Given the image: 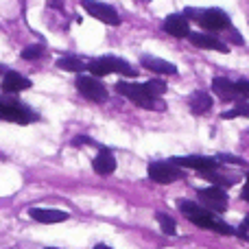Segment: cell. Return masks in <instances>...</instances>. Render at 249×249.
I'll list each match as a JSON object with an SVG mask.
<instances>
[{
    "mask_svg": "<svg viewBox=\"0 0 249 249\" xmlns=\"http://www.w3.org/2000/svg\"><path fill=\"white\" fill-rule=\"evenodd\" d=\"M116 92H121L124 99H129L131 103L140 105L144 109H166V105L160 99H155L149 90L144 88V83H129V81H118Z\"/></svg>",
    "mask_w": 249,
    "mask_h": 249,
    "instance_id": "cell-2",
    "label": "cell"
},
{
    "mask_svg": "<svg viewBox=\"0 0 249 249\" xmlns=\"http://www.w3.org/2000/svg\"><path fill=\"white\" fill-rule=\"evenodd\" d=\"M0 116L9 118V121H18V123H29L31 118H35L26 107H18L13 103H2V101H0Z\"/></svg>",
    "mask_w": 249,
    "mask_h": 249,
    "instance_id": "cell-15",
    "label": "cell"
},
{
    "mask_svg": "<svg viewBox=\"0 0 249 249\" xmlns=\"http://www.w3.org/2000/svg\"><path fill=\"white\" fill-rule=\"evenodd\" d=\"M234 88H236V94H238L241 101H245L249 96V81L247 79H238V81L234 83Z\"/></svg>",
    "mask_w": 249,
    "mask_h": 249,
    "instance_id": "cell-25",
    "label": "cell"
},
{
    "mask_svg": "<svg viewBox=\"0 0 249 249\" xmlns=\"http://www.w3.org/2000/svg\"><path fill=\"white\" fill-rule=\"evenodd\" d=\"M177 208H179V212L190 221V223L199 225V228H203V230H212V232L223 234V236H232V234L236 232L232 225L223 223L221 219H216V214L208 212L206 208H201L199 203H195V201L179 199V201H177Z\"/></svg>",
    "mask_w": 249,
    "mask_h": 249,
    "instance_id": "cell-1",
    "label": "cell"
},
{
    "mask_svg": "<svg viewBox=\"0 0 249 249\" xmlns=\"http://www.w3.org/2000/svg\"><path fill=\"white\" fill-rule=\"evenodd\" d=\"M29 216L37 223H44V225H53V223H64L68 221V212L64 210H53V208H31L29 210Z\"/></svg>",
    "mask_w": 249,
    "mask_h": 249,
    "instance_id": "cell-9",
    "label": "cell"
},
{
    "mask_svg": "<svg viewBox=\"0 0 249 249\" xmlns=\"http://www.w3.org/2000/svg\"><path fill=\"white\" fill-rule=\"evenodd\" d=\"M81 7L86 9L92 18L105 22V24H112V26L121 24V16H118V11L112 7V4L99 2V0H81Z\"/></svg>",
    "mask_w": 249,
    "mask_h": 249,
    "instance_id": "cell-5",
    "label": "cell"
},
{
    "mask_svg": "<svg viewBox=\"0 0 249 249\" xmlns=\"http://www.w3.org/2000/svg\"><path fill=\"white\" fill-rule=\"evenodd\" d=\"M9 249H18V247H9Z\"/></svg>",
    "mask_w": 249,
    "mask_h": 249,
    "instance_id": "cell-34",
    "label": "cell"
},
{
    "mask_svg": "<svg viewBox=\"0 0 249 249\" xmlns=\"http://www.w3.org/2000/svg\"><path fill=\"white\" fill-rule=\"evenodd\" d=\"M199 24L208 31H228L232 22H230V16L223 9H206V11H201Z\"/></svg>",
    "mask_w": 249,
    "mask_h": 249,
    "instance_id": "cell-8",
    "label": "cell"
},
{
    "mask_svg": "<svg viewBox=\"0 0 249 249\" xmlns=\"http://www.w3.org/2000/svg\"><path fill=\"white\" fill-rule=\"evenodd\" d=\"M42 53H44V48L39 44H33V46H26L22 51V57L24 59H37V57H42Z\"/></svg>",
    "mask_w": 249,
    "mask_h": 249,
    "instance_id": "cell-24",
    "label": "cell"
},
{
    "mask_svg": "<svg viewBox=\"0 0 249 249\" xmlns=\"http://www.w3.org/2000/svg\"><path fill=\"white\" fill-rule=\"evenodd\" d=\"M72 144H74V146H77V144H92V140H90V138L79 136V138H74V140H72Z\"/></svg>",
    "mask_w": 249,
    "mask_h": 249,
    "instance_id": "cell-28",
    "label": "cell"
},
{
    "mask_svg": "<svg viewBox=\"0 0 249 249\" xmlns=\"http://www.w3.org/2000/svg\"><path fill=\"white\" fill-rule=\"evenodd\" d=\"M53 4H55V7H61V0H51Z\"/></svg>",
    "mask_w": 249,
    "mask_h": 249,
    "instance_id": "cell-31",
    "label": "cell"
},
{
    "mask_svg": "<svg viewBox=\"0 0 249 249\" xmlns=\"http://www.w3.org/2000/svg\"><path fill=\"white\" fill-rule=\"evenodd\" d=\"M184 18H186V20H188V18H193V20L199 22V18H201V11H197L195 7H188V9L184 11Z\"/></svg>",
    "mask_w": 249,
    "mask_h": 249,
    "instance_id": "cell-27",
    "label": "cell"
},
{
    "mask_svg": "<svg viewBox=\"0 0 249 249\" xmlns=\"http://www.w3.org/2000/svg\"><path fill=\"white\" fill-rule=\"evenodd\" d=\"M105 64V68H107V72H121L124 77H136V68L133 66H129V61L121 59V57H101Z\"/></svg>",
    "mask_w": 249,
    "mask_h": 249,
    "instance_id": "cell-16",
    "label": "cell"
},
{
    "mask_svg": "<svg viewBox=\"0 0 249 249\" xmlns=\"http://www.w3.org/2000/svg\"><path fill=\"white\" fill-rule=\"evenodd\" d=\"M216 160H219V162H230V164H245L241 158H236V155H216Z\"/></svg>",
    "mask_w": 249,
    "mask_h": 249,
    "instance_id": "cell-26",
    "label": "cell"
},
{
    "mask_svg": "<svg viewBox=\"0 0 249 249\" xmlns=\"http://www.w3.org/2000/svg\"><path fill=\"white\" fill-rule=\"evenodd\" d=\"M188 39L193 42V46L203 48V51H216V53H228L230 46L225 42H221L214 35H206V33H190Z\"/></svg>",
    "mask_w": 249,
    "mask_h": 249,
    "instance_id": "cell-10",
    "label": "cell"
},
{
    "mask_svg": "<svg viewBox=\"0 0 249 249\" xmlns=\"http://www.w3.org/2000/svg\"><path fill=\"white\" fill-rule=\"evenodd\" d=\"M77 90L81 92L88 101H94V103H105V101H107V88H105L96 77L79 74L77 77Z\"/></svg>",
    "mask_w": 249,
    "mask_h": 249,
    "instance_id": "cell-4",
    "label": "cell"
},
{
    "mask_svg": "<svg viewBox=\"0 0 249 249\" xmlns=\"http://www.w3.org/2000/svg\"><path fill=\"white\" fill-rule=\"evenodd\" d=\"M94 249H112V247H107V245H103V243H101V245H96Z\"/></svg>",
    "mask_w": 249,
    "mask_h": 249,
    "instance_id": "cell-30",
    "label": "cell"
},
{
    "mask_svg": "<svg viewBox=\"0 0 249 249\" xmlns=\"http://www.w3.org/2000/svg\"><path fill=\"white\" fill-rule=\"evenodd\" d=\"M57 66H59L61 70H70V72H81V70H86V61L77 59V57H61V59H57Z\"/></svg>",
    "mask_w": 249,
    "mask_h": 249,
    "instance_id": "cell-20",
    "label": "cell"
},
{
    "mask_svg": "<svg viewBox=\"0 0 249 249\" xmlns=\"http://www.w3.org/2000/svg\"><path fill=\"white\" fill-rule=\"evenodd\" d=\"M188 105H190V112L193 114H206L208 109L212 107V96L208 94V92H193L190 94V99H188Z\"/></svg>",
    "mask_w": 249,
    "mask_h": 249,
    "instance_id": "cell-17",
    "label": "cell"
},
{
    "mask_svg": "<svg viewBox=\"0 0 249 249\" xmlns=\"http://www.w3.org/2000/svg\"><path fill=\"white\" fill-rule=\"evenodd\" d=\"M175 166H184V168H193L199 173H208L219 168V160L216 158H206V155H186V158H173L171 160Z\"/></svg>",
    "mask_w": 249,
    "mask_h": 249,
    "instance_id": "cell-7",
    "label": "cell"
},
{
    "mask_svg": "<svg viewBox=\"0 0 249 249\" xmlns=\"http://www.w3.org/2000/svg\"><path fill=\"white\" fill-rule=\"evenodd\" d=\"M155 219H158V223H160V228H162L164 234H168V236H175L177 225H175V221H173L171 216L164 214V212H158V214H155Z\"/></svg>",
    "mask_w": 249,
    "mask_h": 249,
    "instance_id": "cell-21",
    "label": "cell"
},
{
    "mask_svg": "<svg viewBox=\"0 0 249 249\" xmlns=\"http://www.w3.org/2000/svg\"><path fill=\"white\" fill-rule=\"evenodd\" d=\"M92 168L99 175H112L116 171V158H114V153L109 149H101L99 155L92 160Z\"/></svg>",
    "mask_w": 249,
    "mask_h": 249,
    "instance_id": "cell-12",
    "label": "cell"
},
{
    "mask_svg": "<svg viewBox=\"0 0 249 249\" xmlns=\"http://www.w3.org/2000/svg\"><path fill=\"white\" fill-rule=\"evenodd\" d=\"M144 88L155 96V99H160V96L166 92V81H162V79H151V81L144 83Z\"/></svg>",
    "mask_w": 249,
    "mask_h": 249,
    "instance_id": "cell-23",
    "label": "cell"
},
{
    "mask_svg": "<svg viewBox=\"0 0 249 249\" xmlns=\"http://www.w3.org/2000/svg\"><path fill=\"white\" fill-rule=\"evenodd\" d=\"M199 203L201 208H206L208 212H225L228 210V195L223 188L219 186H210V188H201L199 190Z\"/></svg>",
    "mask_w": 249,
    "mask_h": 249,
    "instance_id": "cell-3",
    "label": "cell"
},
{
    "mask_svg": "<svg viewBox=\"0 0 249 249\" xmlns=\"http://www.w3.org/2000/svg\"><path fill=\"white\" fill-rule=\"evenodd\" d=\"M162 29L166 31L168 35H173V37H188L190 35V24L181 13H171V16L164 20Z\"/></svg>",
    "mask_w": 249,
    "mask_h": 249,
    "instance_id": "cell-11",
    "label": "cell"
},
{
    "mask_svg": "<svg viewBox=\"0 0 249 249\" xmlns=\"http://www.w3.org/2000/svg\"><path fill=\"white\" fill-rule=\"evenodd\" d=\"M243 230H249V216H245V221H243Z\"/></svg>",
    "mask_w": 249,
    "mask_h": 249,
    "instance_id": "cell-29",
    "label": "cell"
},
{
    "mask_svg": "<svg viewBox=\"0 0 249 249\" xmlns=\"http://www.w3.org/2000/svg\"><path fill=\"white\" fill-rule=\"evenodd\" d=\"M236 116H247L249 118V103H247V101H241V103H238L234 109H228V112L221 114V118H225V121L236 118Z\"/></svg>",
    "mask_w": 249,
    "mask_h": 249,
    "instance_id": "cell-22",
    "label": "cell"
},
{
    "mask_svg": "<svg viewBox=\"0 0 249 249\" xmlns=\"http://www.w3.org/2000/svg\"><path fill=\"white\" fill-rule=\"evenodd\" d=\"M140 61L146 70H151V72H155V74H177V66L166 59H160V57L142 55Z\"/></svg>",
    "mask_w": 249,
    "mask_h": 249,
    "instance_id": "cell-13",
    "label": "cell"
},
{
    "mask_svg": "<svg viewBox=\"0 0 249 249\" xmlns=\"http://www.w3.org/2000/svg\"><path fill=\"white\" fill-rule=\"evenodd\" d=\"M149 177L155 184H173V181L181 179L184 173L179 166H175L173 162H151L149 164Z\"/></svg>",
    "mask_w": 249,
    "mask_h": 249,
    "instance_id": "cell-6",
    "label": "cell"
},
{
    "mask_svg": "<svg viewBox=\"0 0 249 249\" xmlns=\"http://www.w3.org/2000/svg\"><path fill=\"white\" fill-rule=\"evenodd\" d=\"M31 88V81L26 77L18 72H7L2 79V90L4 92H22V90H29Z\"/></svg>",
    "mask_w": 249,
    "mask_h": 249,
    "instance_id": "cell-18",
    "label": "cell"
},
{
    "mask_svg": "<svg viewBox=\"0 0 249 249\" xmlns=\"http://www.w3.org/2000/svg\"><path fill=\"white\" fill-rule=\"evenodd\" d=\"M138 2H151V0H138Z\"/></svg>",
    "mask_w": 249,
    "mask_h": 249,
    "instance_id": "cell-32",
    "label": "cell"
},
{
    "mask_svg": "<svg viewBox=\"0 0 249 249\" xmlns=\"http://www.w3.org/2000/svg\"><path fill=\"white\" fill-rule=\"evenodd\" d=\"M203 177H206V179H210V181H214V186H219V188H228V186H234V184L238 181L236 177H232V175H223V173H219V168L203 173Z\"/></svg>",
    "mask_w": 249,
    "mask_h": 249,
    "instance_id": "cell-19",
    "label": "cell"
},
{
    "mask_svg": "<svg viewBox=\"0 0 249 249\" xmlns=\"http://www.w3.org/2000/svg\"><path fill=\"white\" fill-rule=\"evenodd\" d=\"M212 92H214L221 101H241L236 94V88H234V81H230V79H225V77L212 79Z\"/></svg>",
    "mask_w": 249,
    "mask_h": 249,
    "instance_id": "cell-14",
    "label": "cell"
},
{
    "mask_svg": "<svg viewBox=\"0 0 249 249\" xmlns=\"http://www.w3.org/2000/svg\"><path fill=\"white\" fill-rule=\"evenodd\" d=\"M46 249H57V247H46Z\"/></svg>",
    "mask_w": 249,
    "mask_h": 249,
    "instance_id": "cell-33",
    "label": "cell"
}]
</instances>
